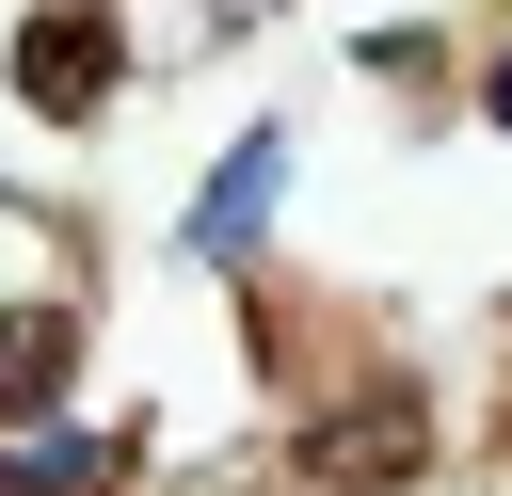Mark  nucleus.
<instances>
[{"label":"nucleus","instance_id":"obj_1","mask_svg":"<svg viewBox=\"0 0 512 496\" xmlns=\"http://www.w3.org/2000/svg\"><path fill=\"white\" fill-rule=\"evenodd\" d=\"M272 192H288V144H272V128H256V144H240V160H224V176H208V208H192V256H240V240H256V224H272Z\"/></svg>","mask_w":512,"mask_h":496},{"label":"nucleus","instance_id":"obj_2","mask_svg":"<svg viewBox=\"0 0 512 496\" xmlns=\"http://www.w3.org/2000/svg\"><path fill=\"white\" fill-rule=\"evenodd\" d=\"M32 96L80 112V96H96V32H32Z\"/></svg>","mask_w":512,"mask_h":496},{"label":"nucleus","instance_id":"obj_4","mask_svg":"<svg viewBox=\"0 0 512 496\" xmlns=\"http://www.w3.org/2000/svg\"><path fill=\"white\" fill-rule=\"evenodd\" d=\"M496 112H512V80H496Z\"/></svg>","mask_w":512,"mask_h":496},{"label":"nucleus","instance_id":"obj_3","mask_svg":"<svg viewBox=\"0 0 512 496\" xmlns=\"http://www.w3.org/2000/svg\"><path fill=\"white\" fill-rule=\"evenodd\" d=\"M64 368V320H0V384H48Z\"/></svg>","mask_w":512,"mask_h":496}]
</instances>
